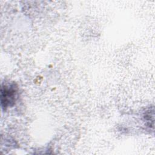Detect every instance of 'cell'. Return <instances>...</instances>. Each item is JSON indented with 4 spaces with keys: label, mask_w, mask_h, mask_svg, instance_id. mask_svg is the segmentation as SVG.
I'll return each mask as SVG.
<instances>
[{
    "label": "cell",
    "mask_w": 155,
    "mask_h": 155,
    "mask_svg": "<svg viewBox=\"0 0 155 155\" xmlns=\"http://www.w3.org/2000/svg\"><path fill=\"white\" fill-rule=\"evenodd\" d=\"M16 96V90L12 87L4 86L1 89V104L2 108H6L10 105L11 102L15 101Z\"/></svg>",
    "instance_id": "obj_1"
}]
</instances>
